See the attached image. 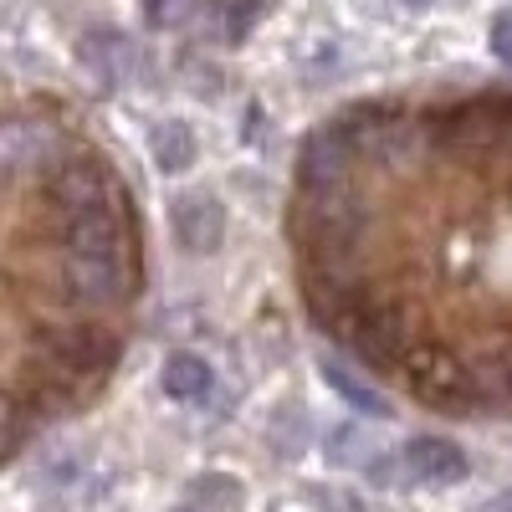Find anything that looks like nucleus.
<instances>
[{"label":"nucleus","mask_w":512,"mask_h":512,"mask_svg":"<svg viewBox=\"0 0 512 512\" xmlns=\"http://www.w3.org/2000/svg\"><path fill=\"white\" fill-rule=\"evenodd\" d=\"M292 282L328 344L451 420H512V88L349 103L292 159Z\"/></svg>","instance_id":"nucleus-1"},{"label":"nucleus","mask_w":512,"mask_h":512,"mask_svg":"<svg viewBox=\"0 0 512 512\" xmlns=\"http://www.w3.org/2000/svg\"><path fill=\"white\" fill-rule=\"evenodd\" d=\"M144 231L113 159L41 98L6 113V456L88 410L134 338Z\"/></svg>","instance_id":"nucleus-2"},{"label":"nucleus","mask_w":512,"mask_h":512,"mask_svg":"<svg viewBox=\"0 0 512 512\" xmlns=\"http://www.w3.org/2000/svg\"><path fill=\"white\" fill-rule=\"evenodd\" d=\"M169 226H175V241H180L185 251L210 256V251L226 241V210H221L216 195H180Z\"/></svg>","instance_id":"nucleus-3"},{"label":"nucleus","mask_w":512,"mask_h":512,"mask_svg":"<svg viewBox=\"0 0 512 512\" xmlns=\"http://www.w3.org/2000/svg\"><path fill=\"white\" fill-rule=\"evenodd\" d=\"M405 472L415 482H461L466 477V456H461V446H451L441 436H415L405 446Z\"/></svg>","instance_id":"nucleus-4"},{"label":"nucleus","mask_w":512,"mask_h":512,"mask_svg":"<svg viewBox=\"0 0 512 512\" xmlns=\"http://www.w3.org/2000/svg\"><path fill=\"white\" fill-rule=\"evenodd\" d=\"M159 384H164V395H169V400L200 405V400L210 395V384H216V374H210V364H205L200 354H169Z\"/></svg>","instance_id":"nucleus-5"},{"label":"nucleus","mask_w":512,"mask_h":512,"mask_svg":"<svg viewBox=\"0 0 512 512\" xmlns=\"http://www.w3.org/2000/svg\"><path fill=\"white\" fill-rule=\"evenodd\" d=\"M149 149H154V164L164 169V175H180V169H190V164H195V134H190V123H180V118L159 123Z\"/></svg>","instance_id":"nucleus-6"},{"label":"nucleus","mask_w":512,"mask_h":512,"mask_svg":"<svg viewBox=\"0 0 512 512\" xmlns=\"http://www.w3.org/2000/svg\"><path fill=\"white\" fill-rule=\"evenodd\" d=\"M82 62L98 72L103 88H113V82L123 77V67H128V47H123L118 36H93L88 47H82Z\"/></svg>","instance_id":"nucleus-7"},{"label":"nucleus","mask_w":512,"mask_h":512,"mask_svg":"<svg viewBox=\"0 0 512 512\" xmlns=\"http://www.w3.org/2000/svg\"><path fill=\"white\" fill-rule=\"evenodd\" d=\"M256 6H262V0H216V11H221V21H226V36H231V41H241V36H246V26L256 21Z\"/></svg>","instance_id":"nucleus-8"},{"label":"nucleus","mask_w":512,"mask_h":512,"mask_svg":"<svg viewBox=\"0 0 512 512\" xmlns=\"http://www.w3.org/2000/svg\"><path fill=\"white\" fill-rule=\"evenodd\" d=\"M487 41H492L497 62H507V67H512V11L492 16V31H487Z\"/></svg>","instance_id":"nucleus-9"},{"label":"nucleus","mask_w":512,"mask_h":512,"mask_svg":"<svg viewBox=\"0 0 512 512\" xmlns=\"http://www.w3.org/2000/svg\"><path fill=\"white\" fill-rule=\"evenodd\" d=\"M482 512H512V492H502V497H492Z\"/></svg>","instance_id":"nucleus-10"}]
</instances>
